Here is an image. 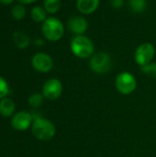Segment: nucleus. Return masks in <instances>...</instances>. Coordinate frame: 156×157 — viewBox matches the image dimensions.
<instances>
[{
  "instance_id": "5701e85b",
  "label": "nucleus",
  "mask_w": 156,
  "mask_h": 157,
  "mask_svg": "<svg viewBox=\"0 0 156 157\" xmlns=\"http://www.w3.org/2000/svg\"><path fill=\"white\" fill-rule=\"evenodd\" d=\"M14 0H0V3L4 4V5H9L13 2Z\"/></svg>"
},
{
  "instance_id": "6e6552de",
  "label": "nucleus",
  "mask_w": 156,
  "mask_h": 157,
  "mask_svg": "<svg viewBox=\"0 0 156 157\" xmlns=\"http://www.w3.org/2000/svg\"><path fill=\"white\" fill-rule=\"evenodd\" d=\"M32 66L34 69L40 73H47L51 70L53 66V61L51 57L46 53L39 52L32 57Z\"/></svg>"
},
{
  "instance_id": "4468645a",
  "label": "nucleus",
  "mask_w": 156,
  "mask_h": 157,
  "mask_svg": "<svg viewBox=\"0 0 156 157\" xmlns=\"http://www.w3.org/2000/svg\"><path fill=\"white\" fill-rule=\"evenodd\" d=\"M31 17L35 22H44L47 18V12L41 6H34L31 9Z\"/></svg>"
},
{
  "instance_id": "1a4fd4ad",
  "label": "nucleus",
  "mask_w": 156,
  "mask_h": 157,
  "mask_svg": "<svg viewBox=\"0 0 156 157\" xmlns=\"http://www.w3.org/2000/svg\"><path fill=\"white\" fill-rule=\"evenodd\" d=\"M32 122V116L27 111H19L16 113L11 121V126L17 131L27 130Z\"/></svg>"
},
{
  "instance_id": "7ed1b4c3",
  "label": "nucleus",
  "mask_w": 156,
  "mask_h": 157,
  "mask_svg": "<svg viewBox=\"0 0 156 157\" xmlns=\"http://www.w3.org/2000/svg\"><path fill=\"white\" fill-rule=\"evenodd\" d=\"M31 132L37 139L40 141H49L55 135V127L49 120L38 118L32 124Z\"/></svg>"
},
{
  "instance_id": "f8f14e48",
  "label": "nucleus",
  "mask_w": 156,
  "mask_h": 157,
  "mask_svg": "<svg viewBox=\"0 0 156 157\" xmlns=\"http://www.w3.org/2000/svg\"><path fill=\"white\" fill-rule=\"evenodd\" d=\"M15 111V104L12 99L4 98L0 100V114L4 117H10Z\"/></svg>"
},
{
  "instance_id": "aec40b11",
  "label": "nucleus",
  "mask_w": 156,
  "mask_h": 157,
  "mask_svg": "<svg viewBox=\"0 0 156 157\" xmlns=\"http://www.w3.org/2000/svg\"><path fill=\"white\" fill-rule=\"evenodd\" d=\"M8 91H9V87L6 81L0 76V98L2 99L4 98H6Z\"/></svg>"
},
{
  "instance_id": "9d476101",
  "label": "nucleus",
  "mask_w": 156,
  "mask_h": 157,
  "mask_svg": "<svg viewBox=\"0 0 156 157\" xmlns=\"http://www.w3.org/2000/svg\"><path fill=\"white\" fill-rule=\"evenodd\" d=\"M88 23L83 17H73L68 21L69 30L75 35H84L87 30Z\"/></svg>"
},
{
  "instance_id": "f3484780",
  "label": "nucleus",
  "mask_w": 156,
  "mask_h": 157,
  "mask_svg": "<svg viewBox=\"0 0 156 157\" xmlns=\"http://www.w3.org/2000/svg\"><path fill=\"white\" fill-rule=\"evenodd\" d=\"M11 15L15 19H17V20L22 19L26 15V9H25V7L23 6L22 4L16 5L11 10Z\"/></svg>"
},
{
  "instance_id": "423d86ee",
  "label": "nucleus",
  "mask_w": 156,
  "mask_h": 157,
  "mask_svg": "<svg viewBox=\"0 0 156 157\" xmlns=\"http://www.w3.org/2000/svg\"><path fill=\"white\" fill-rule=\"evenodd\" d=\"M154 54H155V50L154 45L149 42H144L139 45L138 48L136 49L134 58L139 65L143 66L151 63Z\"/></svg>"
},
{
  "instance_id": "b1692460",
  "label": "nucleus",
  "mask_w": 156,
  "mask_h": 157,
  "mask_svg": "<svg viewBox=\"0 0 156 157\" xmlns=\"http://www.w3.org/2000/svg\"><path fill=\"white\" fill-rule=\"evenodd\" d=\"M36 44H37V45H42V44H43V41H42L41 40H36Z\"/></svg>"
},
{
  "instance_id": "a211bd4d",
  "label": "nucleus",
  "mask_w": 156,
  "mask_h": 157,
  "mask_svg": "<svg viewBox=\"0 0 156 157\" xmlns=\"http://www.w3.org/2000/svg\"><path fill=\"white\" fill-rule=\"evenodd\" d=\"M142 72L150 76V77H154L156 78V63H150L148 64H145L143 66H142Z\"/></svg>"
},
{
  "instance_id": "dca6fc26",
  "label": "nucleus",
  "mask_w": 156,
  "mask_h": 157,
  "mask_svg": "<svg viewBox=\"0 0 156 157\" xmlns=\"http://www.w3.org/2000/svg\"><path fill=\"white\" fill-rule=\"evenodd\" d=\"M44 9L50 14L56 13L61 7V0H44Z\"/></svg>"
},
{
  "instance_id": "412c9836",
  "label": "nucleus",
  "mask_w": 156,
  "mask_h": 157,
  "mask_svg": "<svg viewBox=\"0 0 156 157\" xmlns=\"http://www.w3.org/2000/svg\"><path fill=\"white\" fill-rule=\"evenodd\" d=\"M110 4L113 8L120 9L124 6V0H110Z\"/></svg>"
},
{
  "instance_id": "0eeeda50",
  "label": "nucleus",
  "mask_w": 156,
  "mask_h": 157,
  "mask_svg": "<svg viewBox=\"0 0 156 157\" xmlns=\"http://www.w3.org/2000/svg\"><path fill=\"white\" fill-rule=\"evenodd\" d=\"M63 92L62 83L55 78L49 79L45 82L42 87V95L48 100H55L57 99Z\"/></svg>"
},
{
  "instance_id": "2eb2a0df",
  "label": "nucleus",
  "mask_w": 156,
  "mask_h": 157,
  "mask_svg": "<svg viewBox=\"0 0 156 157\" xmlns=\"http://www.w3.org/2000/svg\"><path fill=\"white\" fill-rule=\"evenodd\" d=\"M129 6L134 13H142L146 9V0H129Z\"/></svg>"
},
{
  "instance_id": "20e7f679",
  "label": "nucleus",
  "mask_w": 156,
  "mask_h": 157,
  "mask_svg": "<svg viewBox=\"0 0 156 157\" xmlns=\"http://www.w3.org/2000/svg\"><path fill=\"white\" fill-rule=\"evenodd\" d=\"M115 85L120 93L123 95H130L135 90L137 86V81L134 75L131 73L122 72L117 75Z\"/></svg>"
},
{
  "instance_id": "f257e3e1",
  "label": "nucleus",
  "mask_w": 156,
  "mask_h": 157,
  "mask_svg": "<svg viewBox=\"0 0 156 157\" xmlns=\"http://www.w3.org/2000/svg\"><path fill=\"white\" fill-rule=\"evenodd\" d=\"M70 48L72 52L81 59L89 58L95 51L93 41L85 35H76L71 40Z\"/></svg>"
},
{
  "instance_id": "9b49d317",
  "label": "nucleus",
  "mask_w": 156,
  "mask_h": 157,
  "mask_svg": "<svg viewBox=\"0 0 156 157\" xmlns=\"http://www.w3.org/2000/svg\"><path fill=\"white\" fill-rule=\"evenodd\" d=\"M99 6V0H77L76 6L82 14H92Z\"/></svg>"
},
{
  "instance_id": "6ab92c4d",
  "label": "nucleus",
  "mask_w": 156,
  "mask_h": 157,
  "mask_svg": "<svg viewBox=\"0 0 156 157\" xmlns=\"http://www.w3.org/2000/svg\"><path fill=\"white\" fill-rule=\"evenodd\" d=\"M43 98L41 95L40 94H33L31 95L29 98V104L31 106V107H40L41 104H42V101H43Z\"/></svg>"
},
{
  "instance_id": "4be33fe9",
  "label": "nucleus",
  "mask_w": 156,
  "mask_h": 157,
  "mask_svg": "<svg viewBox=\"0 0 156 157\" xmlns=\"http://www.w3.org/2000/svg\"><path fill=\"white\" fill-rule=\"evenodd\" d=\"M20 4H22V5H28V4H31V3H34V2H36L37 0H17Z\"/></svg>"
},
{
  "instance_id": "39448f33",
  "label": "nucleus",
  "mask_w": 156,
  "mask_h": 157,
  "mask_svg": "<svg viewBox=\"0 0 156 157\" xmlns=\"http://www.w3.org/2000/svg\"><path fill=\"white\" fill-rule=\"evenodd\" d=\"M111 66L112 61L107 52H97L90 60V68L97 74H106L110 70Z\"/></svg>"
},
{
  "instance_id": "f03ea898",
  "label": "nucleus",
  "mask_w": 156,
  "mask_h": 157,
  "mask_svg": "<svg viewBox=\"0 0 156 157\" xmlns=\"http://www.w3.org/2000/svg\"><path fill=\"white\" fill-rule=\"evenodd\" d=\"M42 34L51 41H57L64 34V27L63 22L57 17H47L42 24Z\"/></svg>"
},
{
  "instance_id": "ddd939ff",
  "label": "nucleus",
  "mask_w": 156,
  "mask_h": 157,
  "mask_svg": "<svg viewBox=\"0 0 156 157\" xmlns=\"http://www.w3.org/2000/svg\"><path fill=\"white\" fill-rule=\"evenodd\" d=\"M13 39H14V41L16 42V45L20 49H24L29 44V38L23 31H20V30L15 31L13 34Z\"/></svg>"
}]
</instances>
